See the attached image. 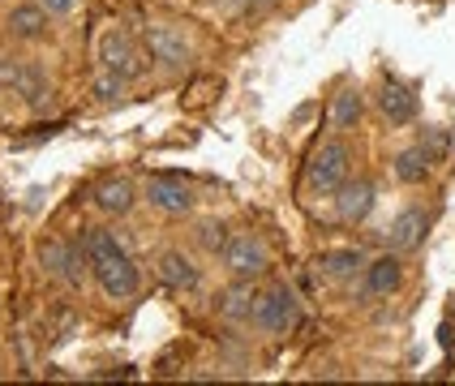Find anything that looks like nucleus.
I'll list each match as a JSON object with an SVG mask.
<instances>
[{
	"label": "nucleus",
	"instance_id": "f257e3e1",
	"mask_svg": "<svg viewBox=\"0 0 455 386\" xmlns=\"http://www.w3.org/2000/svg\"><path fill=\"white\" fill-rule=\"evenodd\" d=\"M82 254H86V266L95 271V283L103 288V296L112 301H125L142 288V271L138 262L129 257V249L116 240V232L108 228H86L82 232Z\"/></svg>",
	"mask_w": 455,
	"mask_h": 386
},
{
	"label": "nucleus",
	"instance_id": "f03ea898",
	"mask_svg": "<svg viewBox=\"0 0 455 386\" xmlns=\"http://www.w3.org/2000/svg\"><path fill=\"white\" fill-rule=\"evenodd\" d=\"M348 177H353V146L344 138H327L305 163V189L314 198H335Z\"/></svg>",
	"mask_w": 455,
	"mask_h": 386
},
{
	"label": "nucleus",
	"instance_id": "7ed1b4c3",
	"mask_svg": "<svg viewBox=\"0 0 455 386\" xmlns=\"http://www.w3.org/2000/svg\"><path fill=\"white\" fill-rule=\"evenodd\" d=\"M245 322L262 335H288L301 327V301H297V292L288 283H275V288H267V292L253 296Z\"/></svg>",
	"mask_w": 455,
	"mask_h": 386
},
{
	"label": "nucleus",
	"instance_id": "20e7f679",
	"mask_svg": "<svg viewBox=\"0 0 455 386\" xmlns=\"http://www.w3.org/2000/svg\"><path fill=\"white\" fill-rule=\"evenodd\" d=\"M220 262H224V271L232 280H258L271 266V249L258 232H232L228 245L220 249Z\"/></svg>",
	"mask_w": 455,
	"mask_h": 386
},
{
	"label": "nucleus",
	"instance_id": "39448f33",
	"mask_svg": "<svg viewBox=\"0 0 455 386\" xmlns=\"http://www.w3.org/2000/svg\"><path fill=\"white\" fill-rule=\"evenodd\" d=\"M100 69L125 77V82H133V77L142 74V51H138V43H133L129 30L108 26V30L100 35Z\"/></svg>",
	"mask_w": 455,
	"mask_h": 386
},
{
	"label": "nucleus",
	"instance_id": "423d86ee",
	"mask_svg": "<svg viewBox=\"0 0 455 386\" xmlns=\"http://www.w3.org/2000/svg\"><path fill=\"white\" fill-rule=\"evenodd\" d=\"M142 198H147L159 215H189V210H194V189H189L180 177H172V172H155V177H147Z\"/></svg>",
	"mask_w": 455,
	"mask_h": 386
},
{
	"label": "nucleus",
	"instance_id": "0eeeda50",
	"mask_svg": "<svg viewBox=\"0 0 455 386\" xmlns=\"http://www.w3.org/2000/svg\"><path fill=\"white\" fill-rule=\"evenodd\" d=\"M147 56H151L159 69H189L194 48L172 26H147Z\"/></svg>",
	"mask_w": 455,
	"mask_h": 386
},
{
	"label": "nucleus",
	"instance_id": "6e6552de",
	"mask_svg": "<svg viewBox=\"0 0 455 386\" xmlns=\"http://www.w3.org/2000/svg\"><path fill=\"white\" fill-rule=\"evenodd\" d=\"M82 257L69 240H60V236H44L39 240V262H44V271H48L56 283H65V288H77L82 283Z\"/></svg>",
	"mask_w": 455,
	"mask_h": 386
},
{
	"label": "nucleus",
	"instance_id": "1a4fd4ad",
	"mask_svg": "<svg viewBox=\"0 0 455 386\" xmlns=\"http://www.w3.org/2000/svg\"><path fill=\"white\" fill-rule=\"evenodd\" d=\"M400 283H404V262L395 254H382V257H374V262H365V271H361V296H365V301L395 296Z\"/></svg>",
	"mask_w": 455,
	"mask_h": 386
},
{
	"label": "nucleus",
	"instance_id": "9d476101",
	"mask_svg": "<svg viewBox=\"0 0 455 386\" xmlns=\"http://www.w3.org/2000/svg\"><path fill=\"white\" fill-rule=\"evenodd\" d=\"M48 22H52V13L39 4V0H22V4H13V9H9L4 30H9L13 39L35 43V39H44V35H48Z\"/></svg>",
	"mask_w": 455,
	"mask_h": 386
},
{
	"label": "nucleus",
	"instance_id": "9b49d317",
	"mask_svg": "<svg viewBox=\"0 0 455 386\" xmlns=\"http://www.w3.org/2000/svg\"><path fill=\"white\" fill-rule=\"evenodd\" d=\"M155 271H159V280L168 283V288H177V292H194L203 283V271L194 266V257L180 254V249H164Z\"/></svg>",
	"mask_w": 455,
	"mask_h": 386
},
{
	"label": "nucleus",
	"instance_id": "f8f14e48",
	"mask_svg": "<svg viewBox=\"0 0 455 386\" xmlns=\"http://www.w3.org/2000/svg\"><path fill=\"white\" fill-rule=\"evenodd\" d=\"M370 206H374V185L370 180H344V189L335 193V215L344 219V224H361L365 215H370Z\"/></svg>",
	"mask_w": 455,
	"mask_h": 386
},
{
	"label": "nucleus",
	"instance_id": "ddd939ff",
	"mask_svg": "<svg viewBox=\"0 0 455 386\" xmlns=\"http://www.w3.org/2000/svg\"><path fill=\"white\" fill-rule=\"evenodd\" d=\"M379 107H382V116H387L391 125H408V121L417 116V95L408 91L404 82L387 77V82H382V91H379Z\"/></svg>",
	"mask_w": 455,
	"mask_h": 386
},
{
	"label": "nucleus",
	"instance_id": "4468645a",
	"mask_svg": "<svg viewBox=\"0 0 455 386\" xmlns=\"http://www.w3.org/2000/svg\"><path fill=\"white\" fill-rule=\"evenodd\" d=\"M426 228H430V219H426V210H400L395 219H391V249L395 254H408V249H417L421 240H426Z\"/></svg>",
	"mask_w": 455,
	"mask_h": 386
},
{
	"label": "nucleus",
	"instance_id": "2eb2a0df",
	"mask_svg": "<svg viewBox=\"0 0 455 386\" xmlns=\"http://www.w3.org/2000/svg\"><path fill=\"white\" fill-rule=\"evenodd\" d=\"M138 202V193H133V185L125 177H112L103 180L100 189H95V206H100L103 215H129Z\"/></svg>",
	"mask_w": 455,
	"mask_h": 386
},
{
	"label": "nucleus",
	"instance_id": "dca6fc26",
	"mask_svg": "<svg viewBox=\"0 0 455 386\" xmlns=\"http://www.w3.org/2000/svg\"><path fill=\"white\" fill-rule=\"evenodd\" d=\"M318 271L335 283L356 280V275L365 271V254H361V249H327V254L318 257Z\"/></svg>",
	"mask_w": 455,
	"mask_h": 386
},
{
	"label": "nucleus",
	"instance_id": "f3484780",
	"mask_svg": "<svg viewBox=\"0 0 455 386\" xmlns=\"http://www.w3.org/2000/svg\"><path fill=\"white\" fill-rule=\"evenodd\" d=\"M361 116H365V99H361V91H356V86H344V91L331 99V125L344 133V129L361 125Z\"/></svg>",
	"mask_w": 455,
	"mask_h": 386
},
{
	"label": "nucleus",
	"instance_id": "a211bd4d",
	"mask_svg": "<svg viewBox=\"0 0 455 386\" xmlns=\"http://www.w3.org/2000/svg\"><path fill=\"white\" fill-rule=\"evenodd\" d=\"M395 177L404 180V185H426L430 180V168H434V159H430V151L426 146H408V151H400L395 154Z\"/></svg>",
	"mask_w": 455,
	"mask_h": 386
},
{
	"label": "nucleus",
	"instance_id": "6ab92c4d",
	"mask_svg": "<svg viewBox=\"0 0 455 386\" xmlns=\"http://www.w3.org/2000/svg\"><path fill=\"white\" fill-rule=\"evenodd\" d=\"M13 95H18L26 107H44V99L52 95V91H48V77L39 74L35 65H26V60H22V69H18V82H13Z\"/></svg>",
	"mask_w": 455,
	"mask_h": 386
},
{
	"label": "nucleus",
	"instance_id": "aec40b11",
	"mask_svg": "<svg viewBox=\"0 0 455 386\" xmlns=\"http://www.w3.org/2000/svg\"><path fill=\"white\" fill-rule=\"evenodd\" d=\"M125 77H116V74H108V69H100V77H95V95H100L103 103H112V99H121L125 95Z\"/></svg>",
	"mask_w": 455,
	"mask_h": 386
},
{
	"label": "nucleus",
	"instance_id": "412c9836",
	"mask_svg": "<svg viewBox=\"0 0 455 386\" xmlns=\"http://www.w3.org/2000/svg\"><path fill=\"white\" fill-rule=\"evenodd\" d=\"M228 236H232V232H228L224 224H206V228H203V245L211 249V254H220V249L228 245Z\"/></svg>",
	"mask_w": 455,
	"mask_h": 386
},
{
	"label": "nucleus",
	"instance_id": "4be33fe9",
	"mask_svg": "<svg viewBox=\"0 0 455 386\" xmlns=\"http://www.w3.org/2000/svg\"><path fill=\"white\" fill-rule=\"evenodd\" d=\"M39 4H44V9H48L52 18H60V13H69V9H74L77 0H39Z\"/></svg>",
	"mask_w": 455,
	"mask_h": 386
}]
</instances>
